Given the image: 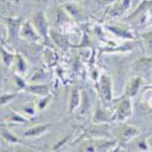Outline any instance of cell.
Masks as SVG:
<instances>
[{
    "label": "cell",
    "instance_id": "3957f363",
    "mask_svg": "<svg viewBox=\"0 0 152 152\" xmlns=\"http://www.w3.org/2000/svg\"><path fill=\"white\" fill-rule=\"evenodd\" d=\"M102 93L107 99H110V84L106 78L102 79Z\"/></svg>",
    "mask_w": 152,
    "mask_h": 152
},
{
    "label": "cell",
    "instance_id": "52a82bcc",
    "mask_svg": "<svg viewBox=\"0 0 152 152\" xmlns=\"http://www.w3.org/2000/svg\"><path fill=\"white\" fill-rule=\"evenodd\" d=\"M53 37H54V39H56L57 40V44H60V45H62V43H66V40L65 39H62V38L58 35V34H53Z\"/></svg>",
    "mask_w": 152,
    "mask_h": 152
},
{
    "label": "cell",
    "instance_id": "8992f818",
    "mask_svg": "<svg viewBox=\"0 0 152 152\" xmlns=\"http://www.w3.org/2000/svg\"><path fill=\"white\" fill-rule=\"evenodd\" d=\"M31 90H33V93L44 94V93H46V88L45 86H32Z\"/></svg>",
    "mask_w": 152,
    "mask_h": 152
},
{
    "label": "cell",
    "instance_id": "ba28073f",
    "mask_svg": "<svg viewBox=\"0 0 152 152\" xmlns=\"http://www.w3.org/2000/svg\"><path fill=\"white\" fill-rule=\"evenodd\" d=\"M11 97H14V95H9V96H3V97H0V104H3L5 102V100H9Z\"/></svg>",
    "mask_w": 152,
    "mask_h": 152
},
{
    "label": "cell",
    "instance_id": "277c9868",
    "mask_svg": "<svg viewBox=\"0 0 152 152\" xmlns=\"http://www.w3.org/2000/svg\"><path fill=\"white\" fill-rule=\"evenodd\" d=\"M134 134H135V129H132V128L122 129V137H124V139H128V137L133 136Z\"/></svg>",
    "mask_w": 152,
    "mask_h": 152
},
{
    "label": "cell",
    "instance_id": "6da1fadb",
    "mask_svg": "<svg viewBox=\"0 0 152 152\" xmlns=\"http://www.w3.org/2000/svg\"><path fill=\"white\" fill-rule=\"evenodd\" d=\"M35 26H37V28L39 29V32L42 34H45V32H46V22H45V18H44L42 12H39L38 16L35 17Z\"/></svg>",
    "mask_w": 152,
    "mask_h": 152
},
{
    "label": "cell",
    "instance_id": "7a4b0ae2",
    "mask_svg": "<svg viewBox=\"0 0 152 152\" xmlns=\"http://www.w3.org/2000/svg\"><path fill=\"white\" fill-rule=\"evenodd\" d=\"M130 111V106H129V102H124L119 110V118H124L125 116L129 115Z\"/></svg>",
    "mask_w": 152,
    "mask_h": 152
},
{
    "label": "cell",
    "instance_id": "5b68a950",
    "mask_svg": "<svg viewBox=\"0 0 152 152\" xmlns=\"http://www.w3.org/2000/svg\"><path fill=\"white\" fill-rule=\"evenodd\" d=\"M44 129H46V125H43V126H37V128H33L31 129L29 132L26 133V135H34V134H38V133H42Z\"/></svg>",
    "mask_w": 152,
    "mask_h": 152
}]
</instances>
